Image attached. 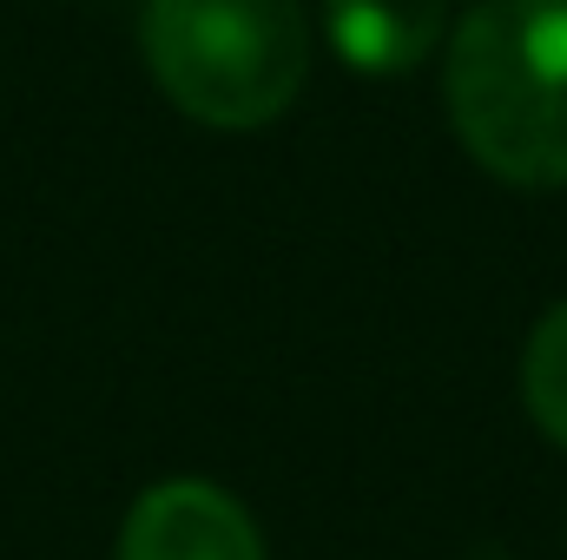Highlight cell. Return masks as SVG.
Wrapping results in <instances>:
<instances>
[{
  "mask_svg": "<svg viewBox=\"0 0 567 560\" xmlns=\"http://www.w3.org/2000/svg\"><path fill=\"white\" fill-rule=\"evenodd\" d=\"M140 46L165 100L218 133L271 126L310 73L297 0H145Z\"/></svg>",
  "mask_w": 567,
  "mask_h": 560,
  "instance_id": "7a4b0ae2",
  "label": "cell"
},
{
  "mask_svg": "<svg viewBox=\"0 0 567 560\" xmlns=\"http://www.w3.org/2000/svg\"><path fill=\"white\" fill-rule=\"evenodd\" d=\"M449 126L522 191L567 185V0H475L449 33Z\"/></svg>",
  "mask_w": 567,
  "mask_h": 560,
  "instance_id": "6da1fadb",
  "label": "cell"
},
{
  "mask_svg": "<svg viewBox=\"0 0 567 560\" xmlns=\"http://www.w3.org/2000/svg\"><path fill=\"white\" fill-rule=\"evenodd\" d=\"M120 560H265L258 521L212 481L145 488L120 528Z\"/></svg>",
  "mask_w": 567,
  "mask_h": 560,
  "instance_id": "3957f363",
  "label": "cell"
},
{
  "mask_svg": "<svg viewBox=\"0 0 567 560\" xmlns=\"http://www.w3.org/2000/svg\"><path fill=\"white\" fill-rule=\"evenodd\" d=\"M522 403L548 442L567 448V297L528 330L522 350Z\"/></svg>",
  "mask_w": 567,
  "mask_h": 560,
  "instance_id": "5b68a950",
  "label": "cell"
},
{
  "mask_svg": "<svg viewBox=\"0 0 567 560\" xmlns=\"http://www.w3.org/2000/svg\"><path fill=\"white\" fill-rule=\"evenodd\" d=\"M449 20V0H323L330 53L350 73H410L423 53H435Z\"/></svg>",
  "mask_w": 567,
  "mask_h": 560,
  "instance_id": "277c9868",
  "label": "cell"
}]
</instances>
